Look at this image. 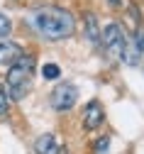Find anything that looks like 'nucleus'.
Returning a JSON list of instances; mask_svg holds the SVG:
<instances>
[{
  "mask_svg": "<svg viewBox=\"0 0 144 154\" xmlns=\"http://www.w3.org/2000/svg\"><path fill=\"white\" fill-rule=\"evenodd\" d=\"M20 56H22V49L15 42H0V66H12Z\"/></svg>",
  "mask_w": 144,
  "mask_h": 154,
  "instance_id": "0eeeda50",
  "label": "nucleus"
},
{
  "mask_svg": "<svg viewBox=\"0 0 144 154\" xmlns=\"http://www.w3.org/2000/svg\"><path fill=\"white\" fill-rule=\"evenodd\" d=\"M51 108L54 110H59V112H66V110H71L73 105H76V100H78V88L73 86V83H69V81H64V83H59L54 91H51Z\"/></svg>",
  "mask_w": 144,
  "mask_h": 154,
  "instance_id": "20e7f679",
  "label": "nucleus"
},
{
  "mask_svg": "<svg viewBox=\"0 0 144 154\" xmlns=\"http://www.w3.org/2000/svg\"><path fill=\"white\" fill-rule=\"evenodd\" d=\"M100 42H103V47H105V51H108L110 56H120V59H122V51H125L127 37H125V32H122V27H120L117 22H110L105 29H103Z\"/></svg>",
  "mask_w": 144,
  "mask_h": 154,
  "instance_id": "7ed1b4c3",
  "label": "nucleus"
},
{
  "mask_svg": "<svg viewBox=\"0 0 144 154\" xmlns=\"http://www.w3.org/2000/svg\"><path fill=\"white\" fill-rule=\"evenodd\" d=\"M93 149H95V154H108V149H110V137H100V140L93 144Z\"/></svg>",
  "mask_w": 144,
  "mask_h": 154,
  "instance_id": "ddd939ff",
  "label": "nucleus"
},
{
  "mask_svg": "<svg viewBox=\"0 0 144 154\" xmlns=\"http://www.w3.org/2000/svg\"><path fill=\"white\" fill-rule=\"evenodd\" d=\"M103 120H105V110H103V105L98 100H90L83 110V127L86 130H95L103 125Z\"/></svg>",
  "mask_w": 144,
  "mask_h": 154,
  "instance_id": "423d86ee",
  "label": "nucleus"
},
{
  "mask_svg": "<svg viewBox=\"0 0 144 154\" xmlns=\"http://www.w3.org/2000/svg\"><path fill=\"white\" fill-rule=\"evenodd\" d=\"M144 54V32H137L134 39H127L125 44V51H122V61H125L127 66H137L139 59Z\"/></svg>",
  "mask_w": 144,
  "mask_h": 154,
  "instance_id": "39448f33",
  "label": "nucleus"
},
{
  "mask_svg": "<svg viewBox=\"0 0 144 154\" xmlns=\"http://www.w3.org/2000/svg\"><path fill=\"white\" fill-rule=\"evenodd\" d=\"M10 29H12V22H10V17H8L5 12H0V39H5V37L10 34Z\"/></svg>",
  "mask_w": 144,
  "mask_h": 154,
  "instance_id": "f8f14e48",
  "label": "nucleus"
},
{
  "mask_svg": "<svg viewBox=\"0 0 144 154\" xmlns=\"http://www.w3.org/2000/svg\"><path fill=\"white\" fill-rule=\"evenodd\" d=\"M42 76L47 81H56L59 76H61V69H59V64H44L42 66Z\"/></svg>",
  "mask_w": 144,
  "mask_h": 154,
  "instance_id": "9d476101",
  "label": "nucleus"
},
{
  "mask_svg": "<svg viewBox=\"0 0 144 154\" xmlns=\"http://www.w3.org/2000/svg\"><path fill=\"white\" fill-rule=\"evenodd\" d=\"M59 140L54 137V134H42V137H37L34 142V154H59Z\"/></svg>",
  "mask_w": 144,
  "mask_h": 154,
  "instance_id": "6e6552de",
  "label": "nucleus"
},
{
  "mask_svg": "<svg viewBox=\"0 0 144 154\" xmlns=\"http://www.w3.org/2000/svg\"><path fill=\"white\" fill-rule=\"evenodd\" d=\"M32 76H34V56L22 54L8 71V86L5 88L10 93V98H15V100L25 98L32 88Z\"/></svg>",
  "mask_w": 144,
  "mask_h": 154,
  "instance_id": "f03ea898",
  "label": "nucleus"
},
{
  "mask_svg": "<svg viewBox=\"0 0 144 154\" xmlns=\"http://www.w3.org/2000/svg\"><path fill=\"white\" fill-rule=\"evenodd\" d=\"M8 110H10V93H8V88L3 83H0V118H5Z\"/></svg>",
  "mask_w": 144,
  "mask_h": 154,
  "instance_id": "9b49d317",
  "label": "nucleus"
},
{
  "mask_svg": "<svg viewBox=\"0 0 144 154\" xmlns=\"http://www.w3.org/2000/svg\"><path fill=\"white\" fill-rule=\"evenodd\" d=\"M83 27H86V37H88V42H100V27H98V20H95V15L93 12H86L83 15Z\"/></svg>",
  "mask_w": 144,
  "mask_h": 154,
  "instance_id": "1a4fd4ad",
  "label": "nucleus"
},
{
  "mask_svg": "<svg viewBox=\"0 0 144 154\" xmlns=\"http://www.w3.org/2000/svg\"><path fill=\"white\" fill-rule=\"evenodd\" d=\"M27 22L37 34H42L44 39H51V42L66 39L76 29L73 15L64 8H39L27 17Z\"/></svg>",
  "mask_w": 144,
  "mask_h": 154,
  "instance_id": "f257e3e1",
  "label": "nucleus"
},
{
  "mask_svg": "<svg viewBox=\"0 0 144 154\" xmlns=\"http://www.w3.org/2000/svg\"><path fill=\"white\" fill-rule=\"evenodd\" d=\"M108 3H110V5H120V3H122V0H108Z\"/></svg>",
  "mask_w": 144,
  "mask_h": 154,
  "instance_id": "4468645a",
  "label": "nucleus"
}]
</instances>
